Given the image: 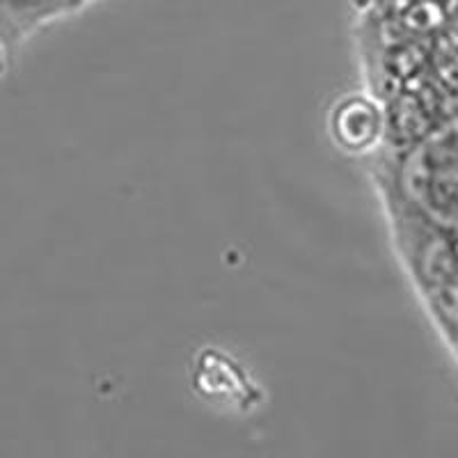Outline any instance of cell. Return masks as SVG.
Masks as SVG:
<instances>
[{
    "instance_id": "obj_1",
    "label": "cell",
    "mask_w": 458,
    "mask_h": 458,
    "mask_svg": "<svg viewBox=\"0 0 458 458\" xmlns=\"http://www.w3.org/2000/svg\"><path fill=\"white\" fill-rule=\"evenodd\" d=\"M378 106L362 97H349L337 104L333 113V133L344 149L362 151L374 145L380 136Z\"/></svg>"
}]
</instances>
